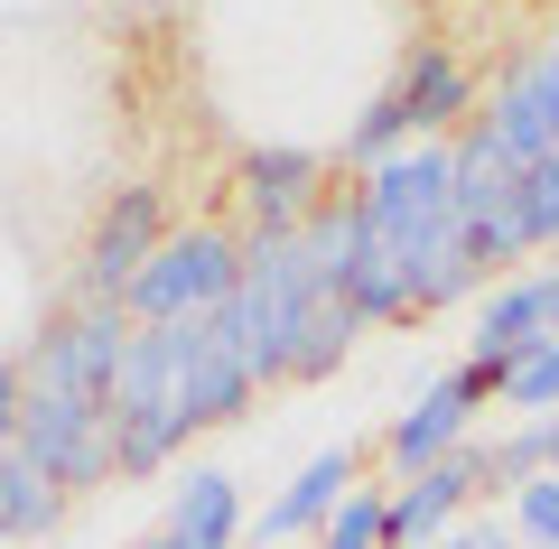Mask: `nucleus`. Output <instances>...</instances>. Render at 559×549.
Here are the masks:
<instances>
[{"label": "nucleus", "instance_id": "10", "mask_svg": "<svg viewBox=\"0 0 559 549\" xmlns=\"http://www.w3.org/2000/svg\"><path fill=\"white\" fill-rule=\"evenodd\" d=\"M495 401V382L476 373V363H457V373H439L429 392L411 401V410L392 419V438H382V456H392L401 475H419V466H448L457 447H476V410Z\"/></svg>", "mask_w": 559, "mask_h": 549}, {"label": "nucleus", "instance_id": "19", "mask_svg": "<svg viewBox=\"0 0 559 549\" xmlns=\"http://www.w3.org/2000/svg\"><path fill=\"white\" fill-rule=\"evenodd\" d=\"M513 540L522 549H559V475H532L513 493Z\"/></svg>", "mask_w": 559, "mask_h": 549}, {"label": "nucleus", "instance_id": "3", "mask_svg": "<svg viewBox=\"0 0 559 549\" xmlns=\"http://www.w3.org/2000/svg\"><path fill=\"white\" fill-rule=\"evenodd\" d=\"M466 112H476V75H466V57L439 47V38H419L411 57H401V75L364 103V121L336 140V158H345V168H382V158L419 150L429 131H448V121H466Z\"/></svg>", "mask_w": 559, "mask_h": 549}, {"label": "nucleus", "instance_id": "18", "mask_svg": "<svg viewBox=\"0 0 559 549\" xmlns=\"http://www.w3.org/2000/svg\"><path fill=\"white\" fill-rule=\"evenodd\" d=\"M513 215H522V252H550L559 242V158H532L513 177Z\"/></svg>", "mask_w": 559, "mask_h": 549}, {"label": "nucleus", "instance_id": "11", "mask_svg": "<svg viewBox=\"0 0 559 549\" xmlns=\"http://www.w3.org/2000/svg\"><path fill=\"white\" fill-rule=\"evenodd\" d=\"M476 485H495V466H485V438H476V447H457L448 466L401 475V493H392V549H429V540H448V530L466 522V503H476Z\"/></svg>", "mask_w": 559, "mask_h": 549}, {"label": "nucleus", "instance_id": "13", "mask_svg": "<svg viewBox=\"0 0 559 549\" xmlns=\"http://www.w3.org/2000/svg\"><path fill=\"white\" fill-rule=\"evenodd\" d=\"M345 493H355V447L308 456V466L289 475V493L261 512V540H308V530H326V522L345 512Z\"/></svg>", "mask_w": 559, "mask_h": 549}, {"label": "nucleus", "instance_id": "12", "mask_svg": "<svg viewBox=\"0 0 559 549\" xmlns=\"http://www.w3.org/2000/svg\"><path fill=\"white\" fill-rule=\"evenodd\" d=\"M532 345H550V298H540V271H513V279L485 289V308H476V354H466V363L495 382L503 363H522Z\"/></svg>", "mask_w": 559, "mask_h": 549}, {"label": "nucleus", "instance_id": "8", "mask_svg": "<svg viewBox=\"0 0 559 549\" xmlns=\"http://www.w3.org/2000/svg\"><path fill=\"white\" fill-rule=\"evenodd\" d=\"M178 234L159 205V187H121L112 205L94 215V234H84V261H75V298L84 308H121L131 298V279L150 271V252Z\"/></svg>", "mask_w": 559, "mask_h": 549}, {"label": "nucleus", "instance_id": "7", "mask_svg": "<svg viewBox=\"0 0 559 549\" xmlns=\"http://www.w3.org/2000/svg\"><path fill=\"white\" fill-rule=\"evenodd\" d=\"M466 131H476L503 168L559 158V28H550V38H532L513 65H503L495 94H485V112L466 121Z\"/></svg>", "mask_w": 559, "mask_h": 549}, {"label": "nucleus", "instance_id": "1", "mask_svg": "<svg viewBox=\"0 0 559 549\" xmlns=\"http://www.w3.org/2000/svg\"><path fill=\"white\" fill-rule=\"evenodd\" d=\"M476 279H485V261L457 234V140H419V150L355 177V271H345V298H355L364 326L439 317Z\"/></svg>", "mask_w": 559, "mask_h": 549}, {"label": "nucleus", "instance_id": "6", "mask_svg": "<svg viewBox=\"0 0 559 549\" xmlns=\"http://www.w3.org/2000/svg\"><path fill=\"white\" fill-rule=\"evenodd\" d=\"M234 289H242V234H224V224H178V234L150 252V271L131 279L121 317H131V326H178V317L234 308Z\"/></svg>", "mask_w": 559, "mask_h": 549}, {"label": "nucleus", "instance_id": "15", "mask_svg": "<svg viewBox=\"0 0 559 549\" xmlns=\"http://www.w3.org/2000/svg\"><path fill=\"white\" fill-rule=\"evenodd\" d=\"M66 512V485L38 466V456H0V540H38V530H57Z\"/></svg>", "mask_w": 559, "mask_h": 549}, {"label": "nucleus", "instance_id": "14", "mask_svg": "<svg viewBox=\"0 0 559 549\" xmlns=\"http://www.w3.org/2000/svg\"><path fill=\"white\" fill-rule=\"evenodd\" d=\"M168 540H187V549H234L242 540V493H234V475H215V466H197L178 493H168Z\"/></svg>", "mask_w": 559, "mask_h": 549}, {"label": "nucleus", "instance_id": "4", "mask_svg": "<svg viewBox=\"0 0 559 549\" xmlns=\"http://www.w3.org/2000/svg\"><path fill=\"white\" fill-rule=\"evenodd\" d=\"M326 279L308 271L299 234H242V289H234V326H242V354H252L261 392L299 373V335L318 317Z\"/></svg>", "mask_w": 559, "mask_h": 549}, {"label": "nucleus", "instance_id": "21", "mask_svg": "<svg viewBox=\"0 0 559 549\" xmlns=\"http://www.w3.org/2000/svg\"><path fill=\"white\" fill-rule=\"evenodd\" d=\"M20 447V363H0V456Z\"/></svg>", "mask_w": 559, "mask_h": 549}, {"label": "nucleus", "instance_id": "2", "mask_svg": "<svg viewBox=\"0 0 559 549\" xmlns=\"http://www.w3.org/2000/svg\"><path fill=\"white\" fill-rule=\"evenodd\" d=\"M131 317L66 298L20 354V456H38L66 493L112 485V382L131 363Z\"/></svg>", "mask_w": 559, "mask_h": 549}, {"label": "nucleus", "instance_id": "20", "mask_svg": "<svg viewBox=\"0 0 559 549\" xmlns=\"http://www.w3.org/2000/svg\"><path fill=\"white\" fill-rule=\"evenodd\" d=\"M429 549H522V540H513L503 522H457L448 540H429Z\"/></svg>", "mask_w": 559, "mask_h": 549}, {"label": "nucleus", "instance_id": "22", "mask_svg": "<svg viewBox=\"0 0 559 549\" xmlns=\"http://www.w3.org/2000/svg\"><path fill=\"white\" fill-rule=\"evenodd\" d=\"M540 298H550V335H559V261H540Z\"/></svg>", "mask_w": 559, "mask_h": 549}, {"label": "nucleus", "instance_id": "17", "mask_svg": "<svg viewBox=\"0 0 559 549\" xmlns=\"http://www.w3.org/2000/svg\"><path fill=\"white\" fill-rule=\"evenodd\" d=\"M485 466H495V485H503V493H522L532 475H559V410H550V419H532V429L485 438Z\"/></svg>", "mask_w": 559, "mask_h": 549}, {"label": "nucleus", "instance_id": "5", "mask_svg": "<svg viewBox=\"0 0 559 549\" xmlns=\"http://www.w3.org/2000/svg\"><path fill=\"white\" fill-rule=\"evenodd\" d=\"M187 438H197V419H187L178 382V326H140L112 382V475H159Z\"/></svg>", "mask_w": 559, "mask_h": 549}, {"label": "nucleus", "instance_id": "16", "mask_svg": "<svg viewBox=\"0 0 559 549\" xmlns=\"http://www.w3.org/2000/svg\"><path fill=\"white\" fill-rule=\"evenodd\" d=\"M495 410H513V429H532V419H550V410H559V335L495 373Z\"/></svg>", "mask_w": 559, "mask_h": 549}, {"label": "nucleus", "instance_id": "9", "mask_svg": "<svg viewBox=\"0 0 559 549\" xmlns=\"http://www.w3.org/2000/svg\"><path fill=\"white\" fill-rule=\"evenodd\" d=\"M234 196H242V234H299V224L336 196V168H326V150H308V140H261V150H242Z\"/></svg>", "mask_w": 559, "mask_h": 549}]
</instances>
